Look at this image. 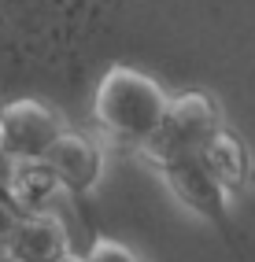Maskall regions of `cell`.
<instances>
[{"label":"cell","mask_w":255,"mask_h":262,"mask_svg":"<svg viewBox=\"0 0 255 262\" xmlns=\"http://www.w3.org/2000/svg\"><path fill=\"white\" fill-rule=\"evenodd\" d=\"M170 96L137 67H108L93 93V118L104 137L118 144L152 148L166 129Z\"/></svg>","instance_id":"obj_1"},{"label":"cell","mask_w":255,"mask_h":262,"mask_svg":"<svg viewBox=\"0 0 255 262\" xmlns=\"http://www.w3.org/2000/svg\"><path fill=\"white\" fill-rule=\"evenodd\" d=\"M163 181L170 188V196H174L185 211H193L196 218L203 222H215L222 225L229 218V192L211 178V170L200 163L196 151H166L163 159H156Z\"/></svg>","instance_id":"obj_2"},{"label":"cell","mask_w":255,"mask_h":262,"mask_svg":"<svg viewBox=\"0 0 255 262\" xmlns=\"http://www.w3.org/2000/svg\"><path fill=\"white\" fill-rule=\"evenodd\" d=\"M222 111L211 93H200L189 89L170 100V111H166V129L163 137L152 148H144L152 159H163L166 151H200L203 144L211 141L215 133H222Z\"/></svg>","instance_id":"obj_3"},{"label":"cell","mask_w":255,"mask_h":262,"mask_svg":"<svg viewBox=\"0 0 255 262\" xmlns=\"http://www.w3.org/2000/svg\"><path fill=\"white\" fill-rule=\"evenodd\" d=\"M0 126L8 137V155L11 159H48V151L67 133L63 118L41 100H11L0 107Z\"/></svg>","instance_id":"obj_4"},{"label":"cell","mask_w":255,"mask_h":262,"mask_svg":"<svg viewBox=\"0 0 255 262\" xmlns=\"http://www.w3.org/2000/svg\"><path fill=\"white\" fill-rule=\"evenodd\" d=\"M48 166L56 170L67 196H89L104 178V144L85 133L67 129L48 151Z\"/></svg>","instance_id":"obj_5"},{"label":"cell","mask_w":255,"mask_h":262,"mask_svg":"<svg viewBox=\"0 0 255 262\" xmlns=\"http://www.w3.org/2000/svg\"><path fill=\"white\" fill-rule=\"evenodd\" d=\"M4 196L19 207V214H56L59 200L67 196L48 159H11Z\"/></svg>","instance_id":"obj_6"},{"label":"cell","mask_w":255,"mask_h":262,"mask_svg":"<svg viewBox=\"0 0 255 262\" xmlns=\"http://www.w3.org/2000/svg\"><path fill=\"white\" fill-rule=\"evenodd\" d=\"M74 255L71 233L59 214H30L19 222L11 244L4 248L8 262H67Z\"/></svg>","instance_id":"obj_7"},{"label":"cell","mask_w":255,"mask_h":262,"mask_svg":"<svg viewBox=\"0 0 255 262\" xmlns=\"http://www.w3.org/2000/svg\"><path fill=\"white\" fill-rule=\"evenodd\" d=\"M196 155H200V163L211 170V178L222 185L229 196H233V192H241V188L248 185V170H251V163H248V148H244V141H241L237 133H229V129L215 133Z\"/></svg>","instance_id":"obj_8"},{"label":"cell","mask_w":255,"mask_h":262,"mask_svg":"<svg viewBox=\"0 0 255 262\" xmlns=\"http://www.w3.org/2000/svg\"><path fill=\"white\" fill-rule=\"evenodd\" d=\"M85 262H141V258L133 255L126 244H118L111 236H96L89 244V251H85Z\"/></svg>","instance_id":"obj_9"},{"label":"cell","mask_w":255,"mask_h":262,"mask_svg":"<svg viewBox=\"0 0 255 262\" xmlns=\"http://www.w3.org/2000/svg\"><path fill=\"white\" fill-rule=\"evenodd\" d=\"M19 222H23V214H19V207H15L8 196H0V251L11 244V236H15V229H19Z\"/></svg>","instance_id":"obj_10"},{"label":"cell","mask_w":255,"mask_h":262,"mask_svg":"<svg viewBox=\"0 0 255 262\" xmlns=\"http://www.w3.org/2000/svg\"><path fill=\"white\" fill-rule=\"evenodd\" d=\"M11 155H8V137H4V126H0V166H8Z\"/></svg>","instance_id":"obj_11"},{"label":"cell","mask_w":255,"mask_h":262,"mask_svg":"<svg viewBox=\"0 0 255 262\" xmlns=\"http://www.w3.org/2000/svg\"><path fill=\"white\" fill-rule=\"evenodd\" d=\"M67 262H85V255H71V258H67Z\"/></svg>","instance_id":"obj_12"}]
</instances>
